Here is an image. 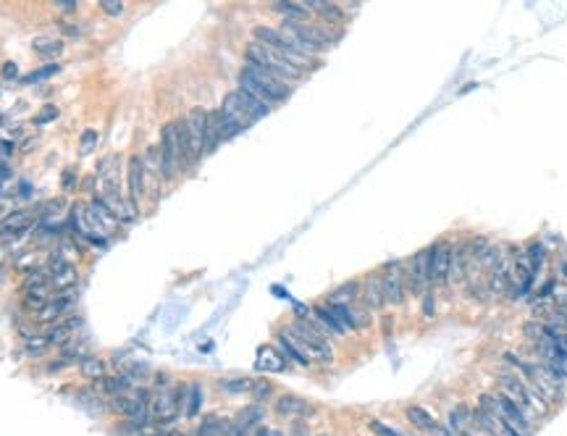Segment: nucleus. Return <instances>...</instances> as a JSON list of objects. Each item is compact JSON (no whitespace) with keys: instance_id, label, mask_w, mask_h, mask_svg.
<instances>
[{"instance_id":"1","label":"nucleus","mask_w":567,"mask_h":436,"mask_svg":"<svg viewBox=\"0 0 567 436\" xmlns=\"http://www.w3.org/2000/svg\"><path fill=\"white\" fill-rule=\"evenodd\" d=\"M286 337L292 339V344L300 349L302 355L310 360V363H334V347L328 342V334L320 329L315 321H308V318H297V321L284 329Z\"/></svg>"},{"instance_id":"2","label":"nucleus","mask_w":567,"mask_h":436,"mask_svg":"<svg viewBox=\"0 0 567 436\" xmlns=\"http://www.w3.org/2000/svg\"><path fill=\"white\" fill-rule=\"evenodd\" d=\"M239 89H244L252 97H258L260 103H266L268 108L276 103H284L286 97L292 95V87L286 82L271 77L268 71L258 69L252 63H244V69L239 71Z\"/></svg>"},{"instance_id":"3","label":"nucleus","mask_w":567,"mask_h":436,"mask_svg":"<svg viewBox=\"0 0 567 436\" xmlns=\"http://www.w3.org/2000/svg\"><path fill=\"white\" fill-rule=\"evenodd\" d=\"M497 384H499V389H502V394L515 402L517 408H520V410H523L531 420L541 418L544 413H546V402L533 392V386L528 384V381H523L520 376L504 371V374H499Z\"/></svg>"},{"instance_id":"4","label":"nucleus","mask_w":567,"mask_h":436,"mask_svg":"<svg viewBox=\"0 0 567 436\" xmlns=\"http://www.w3.org/2000/svg\"><path fill=\"white\" fill-rule=\"evenodd\" d=\"M252 37H255V43L266 45L268 50H274L276 55H281L284 61H289L292 66H297L300 71H308V69H315V58L313 55H305L289 43V37L281 35V29H274V26H266V24H258L252 29Z\"/></svg>"},{"instance_id":"5","label":"nucleus","mask_w":567,"mask_h":436,"mask_svg":"<svg viewBox=\"0 0 567 436\" xmlns=\"http://www.w3.org/2000/svg\"><path fill=\"white\" fill-rule=\"evenodd\" d=\"M247 63L268 71L271 77L281 79V82H286V85H292V82H297V79L305 77V71H300L289 61H284L281 55H276L274 50H268L266 45H260V43L247 45Z\"/></svg>"},{"instance_id":"6","label":"nucleus","mask_w":567,"mask_h":436,"mask_svg":"<svg viewBox=\"0 0 567 436\" xmlns=\"http://www.w3.org/2000/svg\"><path fill=\"white\" fill-rule=\"evenodd\" d=\"M478 402H481L483 410H491L499 420H502V423H507V426L512 428V431H517L520 436L531 434L533 420L528 418V415H525V413L520 410L509 397H504V394H481V400Z\"/></svg>"},{"instance_id":"7","label":"nucleus","mask_w":567,"mask_h":436,"mask_svg":"<svg viewBox=\"0 0 567 436\" xmlns=\"http://www.w3.org/2000/svg\"><path fill=\"white\" fill-rule=\"evenodd\" d=\"M181 400H184V386H163L155 389L150 400V415L153 423L161 428H171V423L181 415Z\"/></svg>"},{"instance_id":"8","label":"nucleus","mask_w":567,"mask_h":436,"mask_svg":"<svg viewBox=\"0 0 567 436\" xmlns=\"http://www.w3.org/2000/svg\"><path fill=\"white\" fill-rule=\"evenodd\" d=\"M161 179H173V176L184 171V156L179 148V137H176V124H166L161 131Z\"/></svg>"},{"instance_id":"9","label":"nucleus","mask_w":567,"mask_h":436,"mask_svg":"<svg viewBox=\"0 0 567 436\" xmlns=\"http://www.w3.org/2000/svg\"><path fill=\"white\" fill-rule=\"evenodd\" d=\"M381 281H384V295H387L389 305H404V292H407V276H404L402 261H392L381 271Z\"/></svg>"},{"instance_id":"10","label":"nucleus","mask_w":567,"mask_h":436,"mask_svg":"<svg viewBox=\"0 0 567 436\" xmlns=\"http://www.w3.org/2000/svg\"><path fill=\"white\" fill-rule=\"evenodd\" d=\"M449 263H452V244L438 242L428 250V279L431 284H444L449 279Z\"/></svg>"},{"instance_id":"11","label":"nucleus","mask_w":567,"mask_h":436,"mask_svg":"<svg viewBox=\"0 0 567 436\" xmlns=\"http://www.w3.org/2000/svg\"><path fill=\"white\" fill-rule=\"evenodd\" d=\"M126 182H129V202L139 208V202L145 200V195H147V168H145L142 156L129 158V166H126Z\"/></svg>"},{"instance_id":"12","label":"nucleus","mask_w":567,"mask_h":436,"mask_svg":"<svg viewBox=\"0 0 567 436\" xmlns=\"http://www.w3.org/2000/svg\"><path fill=\"white\" fill-rule=\"evenodd\" d=\"M404 276H407V287L413 295H423L426 289H428L431 279H428V250H421V253L413 255V261L404 271Z\"/></svg>"},{"instance_id":"13","label":"nucleus","mask_w":567,"mask_h":436,"mask_svg":"<svg viewBox=\"0 0 567 436\" xmlns=\"http://www.w3.org/2000/svg\"><path fill=\"white\" fill-rule=\"evenodd\" d=\"M48 273H50L53 287L58 289V292L71 289L77 284V268L66 261V255H60V253L50 255V261H48Z\"/></svg>"},{"instance_id":"14","label":"nucleus","mask_w":567,"mask_h":436,"mask_svg":"<svg viewBox=\"0 0 567 436\" xmlns=\"http://www.w3.org/2000/svg\"><path fill=\"white\" fill-rule=\"evenodd\" d=\"M205 126H207V111L205 108H192L187 116V131L189 142H192V156L200 160L202 148H205Z\"/></svg>"},{"instance_id":"15","label":"nucleus","mask_w":567,"mask_h":436,"mask_svg":"<svg viewBox=\"0 0 567 436\" xmlns=\"http://www.w3.org/2000/svg\"><path fill=\"white\" fill-rule=\"evenodd\" d=\"M274 408L281 418H289V420H305L310 413H313V405H310L308 400L297 397V394H281V397H276Z\"/></svg>"},{"instance_id":"16","label":"nucleus","mask_w":567,"mask_h":436,"mask_svg":"<svg viewBox=\"0 0 567 436\" xmlns=\"http://www.w3.org/2000/svg\"><path fill=\"white\" fill-rule=\"evenodd\" d=\"M150 400H153V392L150 389H139L134 397H131V410L126 415L131 428H147L153 423V415H150Z\"/></svg>"},{"instance_id":"17","label":"nucleus","mask_w":567,"mask_h":436,"mask_svg":"<svg viewBox=\"0 0 567 436\" xmlns=\"http://www.w3.org/2000/svg\"><path fill=\"white\" fill-rule=\"evenodd\" d=\"M360 300L368 305V310H381L387 305V295H384V281H381V273H368L365 281H362V292Z\"/></svg>"},{"instance_id":"18","label":"nucleus","mask_w":567,"mask_h":436,"mask_svg":"<svg viewBox=\"0 0 567 436\" xmlns=\"http://www.w3.org/2000/svg\"><path fill=\"white\" fill-rule=\"evenodd\" d=\"M79 315H66V321H60V323H53L50 329H48V344L50 347H63V344H69L71 339H74V332H77V326H79Z\"/></svg>"},{"instance_id":"19","label":"nucleus","mask_w":567,"mask_h":436,"mask_svg":"<svg viewBox=\"0 0 567 436\" xmlns=\"http://www.w3.org/2000/svg\"><path fill=\"white\" fill-rule=\"evenodd\" d=\"M472 261L470 244H460V247H452V263H449V279L460 284V281L468 279V266Z\"/></svg>"},{"instance_id":"20","label":"nucleus","mask_w":567,"mask_h":436,"mask_svg":"<svg viewBox=\"0 0 567 436\" xmlns=\"http://www.w3.org/2000/svg\"><path fill=\"white\" fill-rule=\"evenodd\" d=\"M87 218H90V224H92L94 229H100V231H113L116 224H119V218L113 216L111 210L105 208L100 200H92L87 205Z\"/></svg>"},{"instance_id":"21","label":"nucleus","mask_w":567,"mask_h":436,"mask_svg":"<svg viewBox=\"0 0 567 436\" xmlns=\"http://www.w3.org/2000/svg\"><path fill=\"white\" fill-rule=\"evenodd\" d=\"M486 284H489V292L494 297H502V295H507V289L512 287L509 284V263L502 258V261L491 268V273H489V279H486Z\"/></svg>"},{"instance_id":"22","label":"nucleus","mask_w":567,"mask_h":436,"mask_svg":"<svg viewBox=\"0 0 567 436\" xmlns=\"http://www.w3.org/2000/svg\"><path fill=\"white\" fill-rule=\"evenodd\" d=\"M255 366H258V371H268V374H281L284 368H286V358H284L279 349L263 344V347L258 349V360H255Z\"/></svg>"},{"instance_id":"23","label":"nucleus","mask_w":567,"mask_h":436,"mask_svg":"<svg viewBox=\"0 0 567 436\" xmlns=\"http://www.w3.org/2000/svg\"><path fill=\"white\" fill-rule=\"evenodd\" d=\"M313 321L318 323V326L326 334H336V337L347 334V326H344V323L339 321V315H336L328 305H318V307H315V318H313Z\"/></svg>"},{"instance_id":"24","label":"nucleus","mask_w":567,"mask_h":436,"mask_svg":"<svg viewBox=\"0 0 567 436\" xmlns=\"http://www.w3.org/2000/svg\"><path fill=\"white\" fill-rule=\"evenodd\" d=\"M234 95H237V100H239V105L244 108V114L252 119V121H260V119H266L268 114H271V108H268L266 103H260L258 97L247 95L244 89H234Z\"/></svg>"},{"instance_id":"25","label":"nucleus","mask_w":567,"mask_h":436,"mask_svg":"<svg viewBox=\"0 0 567 436\" xmlns=\"http://www.w3.org/2000/svg\"><path fill=\"white\" fill-rule=\"evenodd\" d=\"M221 140H226V137H224V126H221V116H218V111H213V114H207L205 148H202V156H205V153H213Z\"/></svg>"},{"instance_id":"26","label":"nucleus","mask_w":567,"mask_h":436,"mask_svg":"<svg viewBox=\"0 0 567 436\" xmlns=\"http://www.w3.org/2000/svg\"><path fill=\"white\" fill-rule=\"evenodd\" d=\"M229 428H232V420H224L218 415H205L192 436H229Z\"/></svg>"},{"instance_id":"27","label":"nucleus","mask_w":567,"mask_h":436,"mask_svg":"<svg viewBox=\"0 0 567 436\" xmlns=\"http://www.w3.org/2000/svg\"><path fill=\"white\" fill-rule=\"evenodd\" d=\"M200 405H202V389H200V384H187L184 386V400H181V415L195 418L200 413Z\"/></svg>"},{"instance_id":"28","label":"nucleus","mask_w":567,"mask_h":436,"mask_svg":"<svg viewBox=\"0 0 567 436\" xmlns=\"http://www.w3.org/2000/svg\"><path fill=\"white\" fill-rule=\"evenodd\" d=\"M32 50L43 58H53V55H60L63 53V40L60 37H50V35H40L32 40Z\"/></svg>"},{"instance_id":"29","label":"nucleus","mask_w":567,"mask_h":436,"mask_svg":"<svg viewBox=\"0 0 567 436\" xmlns=\"http://www.w3.org/2000/svg\"><path fill=\"white\" fill-rule=\"evenodd\" d=\"M407 420H410V423H413L418 431H423V434H433V436H436V431L441 428L436 420L431 418L428 413L423 410V408H407Z\"/></svg>"},{"instance_id":"30","label":"nucleus","mask_w":567,"mask_h":436,"mask_svg":"<svg viewBox=\"0 0 567 436\" xmlns=\"http://www.w3.org/2000/svg\"><path fill=\"white\" fill-rule=\"evenodd\" d=\"M360 292L362 287L357 281H347V284H342L339 289L331 292V305H350L355 300H360Z\"/></svg>"},{"instance_id":"31","label":"nucleus","mask_w":567,"mask_h":436,"mask_svg":"<svg viewBox=\"0 0 567 436\" xmlns=\"http://www.w3.org/2000/svg\"><path fill=\"white\" fill-rule=\"evenodd\" d=\"M305 9L308 11H315V13H320V16L326 18V21H334V24H339L342 21V9L336 6V3H323V0H308L305 3Z\"/></svg>"},{"instance_id":"32","label":"nucleus","mask_w":567,"mask_h":436,"mask_svg":"<svg viewBox=\"0 0 567 436\" xmlns=\"http://www.w3.org/2000/svg\"><path fill=\"white\" fill-rule=\"evenodd\" d=\"M79 374H82V378H87V381H100L105 376V363L100 358L87 355V358L79 363Z\"/></svg>"},{"instance_id":"33","label":"nucleus","mask_w":567,"mask_h":436,"mask_svg":"<svg viewBox=\"0 0 567 436\" xmlns=\"http://www.w3.org/2000/svg\"><path fill=\"white\" fill-rule=\"evenodd\" d=\"M279 347H281V355L284 358H289L292 360V363H297V366H302V368H308L310 366V360L305 358V355H302L300 349L294 347L292 344V339H289V337H286V332H279Z\"/></svg>"},{"instance_id":"34","label":"nucleus","mask_w":567,"mask_h":436,"mask_svg":"<svg viewBox=\"0 0 567 436\" xmlns=\"http://www.w3.org/2000/svg\"><path fill=\"white\" fill-rule=\"evenodd\" d=\"M53 295H43V292H24V297H21V307H24L26 313H40V310H45V305L50 303Z\"/></svg>"},{"instance_id":"35","label":"nucleus","mask_w":567,"mask_h":436,"mask_svg":"<svg viewBox=\"0 0 567 436\" xmlns=\"http://www.w3.org/2000/svg\"><path fill=\"white\" fill-rule=\"evenodd\" d=\"M249 394H252V402H255V405L271 402L274 400V384L266 381V378H252V389H249Z\"/></svg>"},{"instance_id":"36","label":"nucleus","mask_w":567,"mask_h":436,"mask_svg":"<svg viewBox=\"0 0 567 436\" xmlns=\"http://www.w3.org/2000/svg\"><path fill=\"white\" fill-rule=\"evenodd\" d=\"M470 418H472V410H468L465 405L455 408V410H452V415H449V423H452V431H457V434L463 436L465 431L470 428Z\"/></svg>"},{"instance_id":"37","label":"nucleus","mask_w":567,"mask_h":436,"mask_svg":"<svg viewBox=\"0 0 567 436\" xmlns=\"http://www.w3.org/2000/svg\"><path fill=\"white\" fill-rule=\"evenodd\" d=\"M274 11L284 13V16L289 18V21H305V18H308V13H310V11L305 9V6H300V3H276Z\"/></svg>"},{"instance_id":"38","label":"nucleus","mask_w":567,"mask_h":436,"mask_svg":"<svg viewBox=\"0 0 567 436\" xmlns=\"http://www.w3.org/2000/svg\"><path fill=\"white\" fill-rule=\"evenodd\" d=\"M544 323H549L554 332L565 334V337H567V307H551Z\"/></svg>"},{"instance_id":"39","label":"nucleus","mask_w":567,"mask_h":436,"mask_svg":"<svg viewBox=\"0 0 567 436\" xmlns=\"http://www.w3.org/2000/svg\"><path fill=\"white\" fill-rule=\"evenodd\" d=\"M221 389L229 394H244L252 389V378H242V376H237V378H221Z\"/></svg>"},{"instance_id":"40","label":"nucleus","mask_w":567,"mask_h":436,"mask_svg":"<svg viewBox=\"0 0 567 436\" xmlns=\"http://www.w3.org/2000/svg\"><path fill=\"white\" fill-rule=\"evenodd\" d=\"M105 408H108L111 413H116V415H124V418H126V415H129V410H131V397H129V394H116V397H111V400H108V405H105Z\"/></svg>"},{"instance_id":"41","label":"nucleus","mask_w":567,"mask_h":436,"mask_svg":"<svg viewBox=\"0 0 567 436\" xmlns=\"http://www.w3.org/2000/svg\"><path fill=\"white\" fill-rule=\"evenodd\" d=\"M58 71H60V63H48V66H43V69L26 74V77L21 79V85H35V82H40V79H48V77H53V74H58Z\"/></svg>"},{"instance_id":"42","label":"nucleus","mask_w":567,"mask_h":436,"mask_svg":"<svg viewBox=\"0 0 567 436\" xmlns=\"http://www.w3.org/2000/svg\"><path fill=\"white\" fill-rule=\"evenodd\" d=\"M58 105H53V103H48L43 108V111H40V114L35 116V126H45V124H50V121H55V119H58Z\"/></svg>"},{"instance_id":"43","label":"nucleus","mask_w":567,"mask_h":436,"mask_svg":"<svg viewBox=\"0 0 567 436\" xmlns=\"http://www.w3.org/2000/svg\"><path fill=\"white\" fill-rule=\"evenodd\" d=\"M97 142H100V137H97V131H94V129H85V134H82V140H79V153H82V156H87V153H92Z\"/></svg>"},{"instance_id":"44","label":"nucleus","mask_w":567,"mask_h":436,"mask_svg":"<svg viewBox=\"0 0 567 436\" xmlns=\"http://www.w3.org/2000/svg\"><path fill=\"white\" fill-rule=\"evenodd\" d=\"M50 347V344H48V339H45V337H32V339H26V352H29V355H43L45 349Z\"/></svg>"},{"instance_id":"45","label":"nucleus","mask_w":567,"mask_h":436,"mask_svg":"<svg viewBox=\"0 0 567 436\" xmlns=\"http://www.w3.org/2000/svg\"><path fill=\"white\" fill-rule=\"evenodd\" d=\"M100 11H105L108 16H121L126 11V6L121 0H100Z\"/></svg>"},{"instance_id":"46","label":"nucleus","mask_w":567,"mask_h":436,"mask_svg":"<svg viewBox=\"0 0 567 436\" xmlns=\"http://www.w3.org/2000/svg\"><path fill=\"white\" fill-rule=\"evenodd\" d=\"M55 26H58L63 35H69V37L82 35V29H79V26H74V21H69V18H55Z\"/></svg>"},{"instance_id":"47","label":"nucleus","mask_w":567,"mask_h":436,"mask_svg":"<svg viewBox=\"0 0 567 436\" xmlns=\"http://www.w3.org/2000/svg\"><path fill=\"white\" fill-rule=\"evenodd\" d=\"M0 77L6 79V82H16L18 79V66L14 61H6L0 66Z\"/></svg>"},{"instance_id":"48","label":"nucleus","mask_w":567,"mask_h":436,"mask_svg":"<svg viewBox=\"0 0 567 436\" xmlns=\"http://www.w3.org/2000/svg\"><path fill=\"white\" fill-rule=\"evenodd\" d=\"M370 431L378 436H402L399 431H394V428H389L387 423H381V420H370Z\"/></svg>"},{"instance_id":"49","label":"nucleus","mask_w":567,"mask_h":436,"mask_svg":"<svg viewBox=\"0 0 567 436\" xmlns=\"http://www.w3.org/2000/svg\"><path fill=\"white\" fill-rule=\"evenodd\" d=\"M289 436H313V434H310V428H308V423H305V420H294Z\"/></svg>"},{"instance_id":"50","label":"nucleus","mask_w":567,"mask_h":436,"mask_svg":"<svg viewBox=\"0 0 567 436\" xmlns=\"http://www.w3.org/2000/svg\"><path fill=\"white\" fill-rule=\"evenodd\" d=\"M255 431H249V428L239 426V423H234L232 420V428H229V436H252Z\"/></svg>"},{"instance_id":"51","label":"nucleus","mask_w":567,"mask_h":436,"mask_svg":"<svg viewBox=\"0 0 567 436\" xmlns=\"http://www.w3.org/2000/svg\"><path fill=\"white\" fill-rule=\"evenodd\" d=\"M55 9L66 11V13H74V11H77V3H74V0H55Z\"/></svg>"},{"instance_id":"52","label":"nucleus","mask_w":567,"mask_h":436,"mask_svg":"<svg viewBox=\"0 0 567 436\" xmlns=\"http://www.w3.org/2000/svg\"><path fill=\"white\" fill-rule=\"evenodd\" d=\"M63 187H66L69 192H71V190H74V171H71V168H69V171H66V174H63Z\"/></svg>"},{"instance_id":"53","label":"nucleus","mask_w":567,"mask_h":436,"mask_svg":"<svg viewBox=\"0 0 567 436\" xmlns=\"http://www.w3.org/2000/svg\"><path fill=\"white\" fill-rule=\"evenodd\" d=\"M153 436H184L181 431H176V428H161L158 434H153Z\"/></svg>"},{"instance_id":"54","label":"nucleus","mask_w":567,"mask_h":436,"mask_svg":"<svg viewBox=\"0 0 567 436\" xmlns=\"http://www.w3.org/2000/svg\"><path fill=\"white\" fill-rule=\"evenodd\" d=\"M252 436H271V431H268V428H263V426H260L258 431H255V434H252Z\"/></svg>"},{"instance_id":"55","label":"nucleus","mask_w":567,"mask_h":436,"mask_svg":"<svg viewBox=\"0 0 567 436\" xmlns=\"http://www.w3.org/2000/svg\"><path fill=\"white\" fill-rule=\"evenodd\" d=\"M271 436H284V434H279V431H271Z\"/></svg>"},{"instance_id":"56","label":"nucleus","mask_w":567,"mask_h":436,"mask_svg":"<svg viewBox=\"0 0 567 436\" xmlns=\"http://www.w3.org/2000/svg\"><path fill=\"white\" fill-rule=\"evenodd\" d=\"M323 436H326V434H323Z\"/></svg>"}]
</instances>
